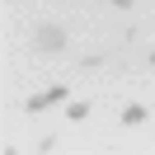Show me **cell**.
<instances>
[{
  "mask_svg": "<svg viewBox=\"0 0 155 155\" xmlns=\"http://www.w3.org/2000/svg\"><path fill=\"white\" fill-rule=\"evenodd\" d=\"M33 47H38V52H47V57L66 52V28H61V24H38V33H33Z\"/></svg>",
  "mask_w": 155,
  "mask_h": 155,
  "instance_id": "obj_1",
  "label": "cell"
},
{
  "mask_svg": "<svg viewBox=\"0 0 155 155\" xmlns=\"http://www.w3.org/2000/svg\"><path fill=\"white\" fill-rule=\"evenodd\" d=\"M146 117H150V108H146V104H127V108H122V127H141Z\"/></svg>",
  "mask_w": 155,
  "mask_h": 155,
  "instance_id": "obj_2",
  "label": "cell"
},
{
  "mask_svg": "<svg viewBox=\"0 0 155 155\" xmlns=\"http://www.w3.org/2000/svg\"><path fill=\"white\" fill-rule=\"evenodd\" d=\"M89 117V99H71L66 104V122H85Z\"/></svg>",
  "mask_w": 155,
  "mask_h": 155,
  "instance_id": "obj_3",
  "label": "cell"
},
{
  "mask_svg": "<svg viewBox=\"0 0 155 155\" xmlns=\"http://www.w3.org/2000/svg\"><path fill=\"white\" fill-rule=\"evenodd\" d=\"M24 108H28V113H42V108H52V94H28Z\"/></svg>",
  "mask_w": 155,
  "mask_h": 155,
  "instance_id": "obj_4",
  "label": "cell"
},
{
  "mask_svg": "<svg viewBox=\"0 0 155 155\" xmlns=\"http://www.w3.org/2000/svg\"><path fill=\"white\" fill-rule=\"evenodd\" d=\"M47 94H52V104H71V89H66V85H52Z\"/></svg>",
  "mask_w": 155,
  "mask_h": 155,
  "instance_id": "obj_5",
  "label": "cell"
},
{
  "mask_svg": "<svg viewBox=\"0 0 155 155\" xmlns=\"http://www.w3.org/2000/svg\"><path fill=\"white\" fill-rule=\"evenodd\" d=\"M150 66H155V52H150Z\"/></svg>",
  "mask_w": 155,
  "mask_h": 155,
  "instance_id": "obj_6",
  "label": "cell"
}]
</instances>
